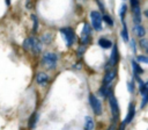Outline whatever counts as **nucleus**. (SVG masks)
I'll use <instances>...</instances> for the list:
<instances>
[{
  "label": "nucleus",
  "mask_w": 148,
  "mask_h": 130,
  "mask_svg": "<svg viewBox=\"0 0 148 130\" xmlns=\"http://www.w3.org/2000/svg\"><path fill=\"white\" fill-rule=\"evenodd\" d=\"M58 56L53 52H45L42 58V65L47 70H53L57 66Z\"/></svg>",
  "instance_id": "f257e3e1"
},
{
  "label": "nucleus",
  "mask_w": 148,
  "mask_h": 130,
  "mask_svg": "<svg viewBox=\"0 0 148 130\" xmlns=\"http://www.w3.org/2000/svg\"><path fill=\"white\" fill-rule=\"evenodd\" d=\"M60 32L61 35L64 36V39L67 44V46H72L74 41H75V34L73 31L72 28L69 27H66V28H60Z\"/></svg>",
  "instance_id": "f03ea898"
},
{
  "label": "nucleus",
  "mask_w": 148,
  "mask_h": 130,
  "mask_svg": "<svg viewBox=\"0 0 148 130\" xmlns=\"http://www.w3.org/2000/svg\"><path fill=\"white\" fill-rule=\"evenodd\" d=\"M89 103H90V107H91L92 111L95 113V115H97V116L102 115V113H103L102 111V103L92 93L89 95Z\"/></svg>",
  "instance_id": "7ed1b4c3"
},
{
  "label": "nucleus",
  "mask_w": 148,
  "mask_h": 130,
  "mask_svg": "<svg viewBox=\"0 0 148 130\" xmlns=\"http://www.w3.org/2000/svg\"><path fill=\"white\" fill-rule=\"evenodd\" d=\"M90 20H91V26L96 31L102 30V15L98 12L96 10L90 12Z\"/></svg>",
  "instance_id": "20e7f679"
},
{
  "label": "nucleus",
  "mask_w": 148,
  "mask_h": 130,
  "mask_svg": "<svg viewBox=\"0 0 148 130\" xmlns=\"http://www.w3.org/2000/svg\"><path fill=\"white\" fill-rule=\"evenodd\" d=\"M109 103H110V108H111V114H112L114 121H117L118 117H119V106H118L116 96L111 92L109 94Z\"/></svg>",
  "instance_id": "39448f33"
},
{
  "label": "nucleus",
  "mask_w": 148,
  "mask_h": 130,
  "mask_svg": "<svg viewBox=\"0 0 148 130\" xmlns=\"http://www.w3.org/2000/svg\"><path fill=\"white\" fill-rule=\"evenodd\" d=\"M90 32H91L90 26L88 23H84L83 29H82V32H81V41H82L83 45L89 42V39H90Z\"/></svg>",
  "instance_id": "423d86ee"
},
{
  "label": "nucleus",
  "mask_w": 148,
  "mask_h": 130,
  "mask_svg": "<svg viewBox=\"0 0 148 130\" xmlns=\"http://www.w3.org/2000/svg\"><path fill=\"white\" fill-rule=\"evenodd\" d=\"M116 74H117V71L116 70H109V71H106L105 75H104V79H103V86H109L110 87V84L116 78Z\"/></svg>",
  "instance_id": "0eeeda50"
},
{
  "label": "nucleus",
  "mask_w": 148,
  "mask_h": 130,
  "mask_svg": "<svg viewBox=\"0 0 148 130\" xmlns=\"http://www.w3.org/2000/svg\"><path fill=\"white\" fill-rule=\"evenodd\" d=\"M119 62V52H118V48L117 45L112 46V52L110 56V66H116Z\"/></svg>",
  "instance_id": "6e6552de"
},
{
  "label": "nucleus",
  "mask_w": 148,
  "mask_h": 130,
  "mask_svg": "<svg viewBox=\"0 0 148 130\" xmlns=\"http://www.w3.org/2000/svg\"><path fill=\"white\" fill-rule=\"evenodd\" d=\"M134 114H135V107H134V103L132 102L131 104H130V107H128V113H127V115H126V117H125V120L123 121V125H126V124H128L132 120H133V117H134Z\"/></svg>",
  "instance_id": "1a4fd4ad"
},
{
  "label": "nucleus",
  "mask_w": 148,
  "mask_h": 130,
  "mask_svg": "<svg viewBox=\"0 0 148 130\" xmlns=\"http://www.w3.org/2000/svg\"><path fill=\"white\" fill-rule=\"evenodd\" d=\"M36 81L40 86H45L47 84V81H49V75L46 73H44V72H38L36 74Z\"/></svg>",
  "instance_id": "9d476101"
},
{
  "label": "nucleus",
  "mask_w": 148,
  "mask_h": 130,
  "mask_svg": "<svg viewBox=\"0 0 148 130\" xmlns=\"http://www.w3.org/2000/svg\"><path fill=\"white\" fill-rule=\"evenodd\" d=\"M133 8V21L135 22V24H140L141 22V9L140 6H135L132 7Z\"/></svg>",
  "instance_id": "9b49d317"
},
{
  "label": "nucleus",
  "mask_w": 148,
  "mask_h": 130,
  "mask_svg": "<svg viewBox=\"0 0 148 130\" xmlns=\"http://www.w3.org/2000/svg\"><path fill=\"white\" fill-rule=\"evenodd\" d=\"M94 127H95V123H94L92 117L86 116V117H84V125H83L84 130H92Z\"/></svg>",
  "instance_id": "f8f14e48"
},
{
  "label": "nucleus",
  "mask_w": 148,
  "mask_h": 130,
  "mask_svg": "<svg viewBox=\"0 0 148 130\" xmlns=\"http://www.w3.org/2000/svg\"><path fill=\"white\" fill-rule=\"evenodd\" d=\"M31 50H32V52H34L35 55H37V53L40 52V50H42V44H40V42H39L38 39L34 38L32 45H31Z\"/></svg>",
  "instance_id": "ddd939ff"
},
{
  "label": "nucleus",
  "mask_w": 148,
  "mask_h": 130,
  "mask_svg": "<svg viewBox=\"0 0 148 130\" xmlns=\"http://www.w3.org/2000/svg\"><path fill=\"white\" fill-rule=\"evenodd\" d=\"M98 44H99V46H101V48H103V49H109V48H111V46H112L111 41H110V39H108V38H104V37H102V38H99V39H98Z\"/></svg>",
  "instance_id": "4468645a"
},
{
  "label": "nucleus",
  "mask_w": 148,
  "mask_h": 130,
  "mask_svg": "<svg viewBox=\"0 0 148 130\" xmlns=\"http://www.w3.org/2000/svg\"><path fill=\"white\" fill-rule=\"evenodd\" d=\"M134 32H135V35H136L138 37H143V36L146 35V30H145V28H143L141 24H135V27H134Z\"/></svg>",
  "instance_id": "2eb2a0df"
},
{
  "label": "nucleus",
  "mask_w": 148,
  "mask_h": 130,
  "mask_svg": "<svg viewBox=\"0 0 148 130\" xmlns=\"http://www.w3.org/2000/svg\"><path fill=\"white\" fill-rule=\"evenodd\" d=\"M132 67H133V71H134V74H135V75L141 74V73L143 72L142 67H141V66H140L135 60H132Z\"/></svg>",
  "instance_id": "dca6fc26"
},
{
  "label": "nucleus",
  "mask_w": 148,
  "mask_h": 130,
  "mask_svg": "<svg viewBox=\"0 0 148 130\" xmlns=\"http://www.w3.org/2000/svg\"><path fill=\"white\" fill-rule=\"evenodd\" d=\"M32 41H34V37H28L24 39L23 42V48L25 50H30L31 49V45H32Z\"/></svg>",
  "instance_id": "f3484780"
},
{
  "label": "nucleus",
  "mask_w": 148,
  "mask_h": 130,
  "mask_svg": "<svg viewBox=\"0 0 148 130\" xmlns=\"http://www.w3.org/2000/svg\"><path fill=\"white\" fill-rule=\"evenodd\" d=\"M102 21H104L106 24H109V26H113V20H112V17H110L109 15H103L102 16Z\"/></svg>",
  "instance_id": "a211bd4d"
},
{
  "label": "nucleus",
  "mask_w": 148,
  "mask_h": 130,
  "mask_svg": "<svg viewBox=\"0 0 148 130\" xmlns=\"http://www.w3.org/2000/svg\"><path fill=\"white\" fill-rule=\"evenodd\" d=\"M31 19L34 21V27H32V32H36L37 29H38V20H37V16L36 15H31Z\"/></svg>",
  "instance_id": "6ab92c4d"
},
{
  "label": "nucleus",
  "mask_w": 148,
  "mask_h": 130,
  "mask_svg": "<svg viewBox=\"0 0 148 130\" xmlns=\"http://www.w3.org/2000/svg\"><path fill=\"white\" fill-rule=\"evenodd\" d=\"M121 37H123V39H124L125 42L128 41V34H127V29H126V26H125V24H124V28H123V30H121Z\"/></svg>",
  "instance_id": "aec40b11"
},
{
  "label": "nucleus",
  "mask_w": 148,
  "mask_h": 130,
  "mask_svg": "<svg viewBox=\"0 0 148 130\" xmlns=\"http://www.w3.org/2000/svg\"><path fill=\"white\" fill-rule=\"evenodd\" d=\"M36 122H37V115H36V114H32L31 117H30V128H31V129L35 128Z\"/></svg>",
  "instance_id": "412c9836"
},
{
  "label": "nucleus",
  "mask_w": 148,
  "mask_h": 130,
  "mask_svg": "<svg viewBox=\"0 0 148 130\" xmlns=\"http://www.w3.org/2000/svg\"><path fill=\"white\" fill-rule=\"evenodd\" d=\"M127 8V6L125 5V3H123L121 5V7H120V10H119V15H120V19H124V16H125V13H126V9Z\"/></svg>",
  "instance_id": "4be33fe9"
},
{
  "label": "nucleus",
  "mask_w": 148,
  "mask_h": 130,
  "mask_svg": "<svg viewBox=\"0 0 148 130\" xmlns=\"http://www.w3.org/2000/svg\"><path fill=\"white\" fill-rule=\"evenodd\" d=\"M51 39H52L51 34H44V35L42 36V41H43L44 43H50V42H51Z\"/></svg>",
  "instance_id": "5701e85b"
},
{
  "label": "nucleus",
  "mask_w": 148,
  "mask_h": 130,
  "mask_svg": "<svg viewBox=\"0 0 148 130\" xmlns=\"http://www.w3.org/2000/svg\"><path fill=\"white\" fill-rule=\"evenodd\" d=\"M140 45H141V48L143 49V50H146L147 49V46H148V41H147V38H145V37H142L141 39H140Z\"/></svg>",
  "instance_id": "b1692460"
},
{
  "label": "nucleus",
  "mask_w": 148,
  "mask_h": 130,
  "mask_svg": "<svg viewBox=\"0 0 148 130\" xmlns=\"http://www.w3.org/2000/svg\"><path fill=\"white\" fill-rule=\"evenodd\" d=\"M136 60H138L139 63H148V58H147V56H143V55L138 56V57H136Z\"/></svg>",
  "instance_id": "393cba45"
},
{
  "label": "nucleus",
  "mask_w": 148,
  "mask_h": 130,
  "mask_svg": "<svg viewBox=\"0 0 148 130\" xmlns=\"http://www.w3.org/2000/svg\"><path fill=\"white\" fill-rule=\"evenodd\" d=\"M147 101H148V93L142 95V102H141V106H140V107L143 108V107L147 104Z\"/></svg>",
  "instance_id": "a878e982"
},
{
  "label": "nucleus",
  "mask_w": 148,
  "mask_h": 130,
  "mask_svg": "<svg viewBox=\"0 0 148 130\" xmlns=\"http://www.w3.org/2000/svg\"><path fill=\"white\" fill-rule=\"evenodd\" d=\"M127 89L130 91V93L134 92V84H133V81H128L127 82Z\"/></svg>",
  "instance_id": "bb28decb"
},
{
  "label": "nucleus",
  "mask_w": 148,
  "mask_h": 130,
  "mask_svg": "<svg viewBox=\"0 0 148 130\" xmlns=\"http://www.w3.org/2000/svg\"><path fill=\"white\" fill-rule=\"evenodd\" d=\"M131 5H132V7L139 6V0H131Z\"/></svg>",
  "instance_id": "cd10ccee"
},
{
  "label": "nucleus",
  "mask_w": 148,
  "mask_h": 130,
  "mask_svg": "<svg viewBox=\"0 0 148 130\" xmlns=\"http://www.w3.org/2000/svg\"><path fill=\"white\" fill-rule=\"evenodd\" d=\"M131 44H132V50H133V51H135V50H136V48H135V42H134L133 39H131Z\"/></svg>",
  "instance_id": "c85d7f7f"
},
{
  "label": "nucleus",
  "mask_w": 148,
  "mask_h": 130,
  "mask_svg": "<svg viewBox=\"0 0 148 130\" xmlns=\"http://www.w3.org/2000/svg\"><path fill=\"white\" fill-rule=\"evenodd\" d=\"M82 51H84V46H81V48L79 49V56H81V53H82Z\"/></svg>",
  "instance_id": "c756f323"
},
{
  "label": "nucleus",
  "mask_w": 148,
  "mask_h": 130,
  "mask_svg": "<svg viewBox=\"0 0 148 130\" xmlns=\"http://www.w3.org/2000/svg\"><path fill=\"white\" fill-rule=\"evenodd\" d=\"M108 130H114V125H113V124H112V125H111V127H110V128H109V129H108Z\"/></svg>",
  "instance_id": "7c9ffc66"
},
{
  "label": "nucleus",
  "mask_w": 148,
  "mask_h": 130,
  "mask_svg": "<svg viewBox=\"0 0 148 130\" xmlns=\"http://www.w3.org/2000/svg\"><path fill=\"white\" fill-rule=\"evenodd\" d=\"M79 1H86V0H79Z\"/></svg>",
  "instance_id": "2f4dec72"
}]
</instances>
